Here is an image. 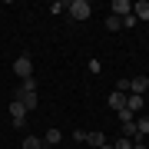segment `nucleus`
<instances>
[{
    "mask_svg": "<svg viewBox=\"0 0 149 149\" xmlns=\"http://www.w3.org/2000/svg\"><path fill=\"white\" fill-rule=\"evenodd\" d=\"M86 143H90V146H96V149H100V146H106V136H103V133H100V129H93V133H90V136H86Z\"/></svg>",
    "mask_w": 149,
    "mask_h": 149,
    "instance_id": "9b49d317",
    "label": "nucleus"
},
{
    "mask_svg": "<svg viewBox=\"0 0 149 149\" xmlns=\"http://www.w3.org/2000/svg\"><path fill=\"white\" fill-rule=\"evenodd\" d=\"M17 103H23V109H37V93H27V90H17L13 96Z\"/></svg>",
    "mask_w": 149,
    "mask_h": 149,
    "instance_id": "423d86ee",
    "label": "nucleus"
},
{
    "mask_svg": "<svg viewBox=\"0 0 149 149\" xmlns=\"http://www.w3.org/2000/svg\"><path fill=\"white\" fill-rule=\"evenodd\" d=\"M50 10H53V13H63L66 3H63V0H53V3H50Z\"/></svg>",
    "mask_w": 149,
    "mask_h": 149,
    "instance_id": "a211bd4d",
    "label": "nucleus"
},
{
    "mask_svg": "<svg viewBox=\"0 0 149 149\" xmlns=\"http://www.w3.org/2000/svg\"><path fill=\"white\" fill-rule=\"evenodd\" d=\"M116 93H126V96H129V80H119V83H116Z\"/></svg>",
    "mask_w": 149,
    "mask_h": 149,
    "instance_id": "6ab92c4d",
    "label": "nucleus"
},
{
    "mask_svg": "<svg viewBox=\"0 0 149 149\" xmlns=\"http://www.w3.org/2000/svg\"><path fill=\"white\" fill-rule=\"evenodd\" d=\"M126 109L133 113V116H136V113H143V109H146V96H136V93H129V96H126Z\"/></svg>",
    "mask_w": 149,
    "mask_h": 149,
    "instance_id": "39448f33",
    "label": "nucleus"
},
{
    "mask_svg": "<svg viewBox=\"0 0 149 149\" xmlns=\"http://www.w3.org/2000/svg\"><path fill=\"white\" fill-rule=\"evenodd\" d=\"M113 149H133V139H126V136H119L116 143H113Z\"/></svg>",
    "mask_w": 149,
    "mask_h": 149,
    "instance_id": "2eb2a0df",
    "label": "nucleus"
},
{
    "mask_svg": "<svg viewBox=\"0 0 149 149\" xmlns=\"http://www.w3.org/2000/svg\"><path fill=\"white\" fill-rule=\"evenodd\" d=\"M23 149H43V139L40 136H27L23 139Z\"/></svg>",
    "mask_w": 149,
    "mask_h": 149,
    "instance_id": "ddd939ff",
    "label": "nucleus"
},
{
    "mask_svg": "<svg viewBox=\"0 0 149 149\" xmlns=\"http://www.w3.org/2000/svg\"><path fill=\"white\" fill-rule=\"evenodd\" d=\"M109 13L123 20V17H129V13H133V3H129V0H113V3H109Z\"/></svg>",
    "mask_w": 149,
    "mask_h": 149,
    "instance_id": "20e7f679",
    "label": "nucleus"
},
{
    "mask_svg": "<svg viewBox=\"0 0 149 149\" xmlns=\"http://www.w3.org/2000/svg\"><path fill=\"white\" fill-rule=\"evenodd\" d=\"M100 149H113V146H109V143H106V146H100Z\"/></svg>",
    "mask_w": 149,
    "mask_h": 149,
    "instance_id": "412c9836",
    "label": "nucleus"
},
{
    "mask_svg": "<svg viewBox=\"0 0 149 149\" xmlns=\"http://www.w3.org/2000/svg\"><path fill=\"white\" fill-rule=\"evenodd\" d=\"M123 136H126V139H136V119L123 123Z\"/></svg>",
    "mask_w": 149,
    "mask_h": 149,
    "instance_id": "4468645a",
    "label": "nucleus"
},
{
    "mask_svg": "<svg viewBox=\"0 0 149 149\" xmlns=\"http://www.w3.org/2000/svg\"><path fill=\"white\" fill-rule=\"evenodd\" d=\"M20 90H27V93H37V80H33V76H30V80H23V83H20Z\"/></svg>",
    "mask_w": 149,
    "mask_h": 149,
    "instance_id": "f3484780",
    "label": "nucleus"
},
{
    "mask_svg": "<svg viewBox=\"0 0 149 149\" xmlns=\"http://www.w3.org/2000/svg\"><path fill=\"white\" fill-rule=\"evenodd\" d=\"M133 17H136V20H149V0L133 3Z\"/></svg>",
    "mask_w": 149,
    "mask_h": 149,
    "instance_id": "9d476101",
    "label": "nucleus"
},
{
    "mask_svg": "<svg viewBox=\"0 0 149 149\" xmlns=\"http://www.w3.org/2000/svg\"><path fill=\"white\" fill-rule=\"evenodd\" d=\"M146 136H149V116H139L136 119V139H133V143H143Z\"/></svg>",
    "mask_w": 149,
    "mask_h": 149,
    "instance_id": "6e6552de",
    "label": "nucleus"
},
{
    "mask_svg": "<svg viewBox=\"0 0 149 149\" xmlns=\"http://www.w3.org/2000/svg\"><path fill=\"white\" fill-rule=\"evenodd\" d=\"M109 109H116V113L126 109V93H116V90H113L109 93Z\"/></svg>",
    "mask_w": 149,
    "mask_h": 149,
    "instance_id": "1a4fd4ad",
    "label": "nucleus"
},
{
    "mask_svg": "<svg viewBox=\"0 0 149 149\" xmlns=\"http://www.w3.org/2000/svg\"><path fill=\"white\" fill-rule=\"evenodd\" d=\"M10 123H13V126L17 129H23V123H27V109H23V103H10Z\"/></svg>",
    "mask_w": 149,
    "mask_h": 149,
    "instance_id": "7ed1b4c3",
    "label": "nucleus"
},
{
    "mask_svg": "<svg viewBox=\"0 0 149 149\" xmlns=\"http://www.w3.org/2000/svg\"><path fill=\"white\" fill-rule=\"evenodd\" d=\"M66 13L73 17V20H90L93 7H90V0H70V3H66Z\"/></svg>",
    "mask_w": 149,
    "mask_h": 149,
    "instance_id": "f257e3e1",
    "label": "nucleus"
},
{
    "mask_svg": "<svg viewBox=\"0 0 149 149\" xmlns=\"http://www.w3.org/2000/svg\"><path fill=\"white\" fill-rule=\"evenodd\" d=\"M60 139H63V133H60V129H50V133L43 136V146H56Z\"/></svg>",
    "mask_w": 149,
    "mask_h": 149,
    "instance_id": "f8f14e48",
    "label": "nucleus"
},
{
    "mask_svg": "<svg viewBox=\"0 0 149 149\" xmlns=\"http://www.w3.org/2000/svg\"><path fill=\"white\" fill-rule=\"evenodd\" d=\"M13 73L20 76V80H30V76H33V63H30V56H17V60H13Z\"/></svg>",
    "mask_w": 149,
    "mask_h": 149,
    "instance_id": "f03ea898",
    "label": "nucleus"
},
{
    "mask_svg": "<svg viewBox=\"0 0 149 149\" xmlns=\"http://www.w3.org/2000/svg\"><path fill=\"white\" fill-rule=\"evenodd\" d=\"M43 149H56V146H43Z\"/></svg>",
    "mask_w": 149,
    "mask_h": 149,
    "instance_id": "4be33fe9",
    "label": "nucleus"
},
{
    "mask_svg": "<svg viewBox=\"0 0 149 149\" xmlns=\"http://www.w3.org/2000/svg\"><path fill=\"white\" fill-rule=\"evenodd\" d=\"M119 27H123V20H119V17H113V13H109V17H106V30H119Z\"/></svg>",
    "mask_w": 149,
    "mask_h": 149,
    "instance_id": "dca6fc26",
    "label": "nucleus"
},
{
    "mask_svg": "<svg viewBox=\"0 0 149 149\" xmlns=\"http://www.w3.org/2000/svg\"><path fill=\"white\" fill-rule=\"evenodd\" d=\"M146 90H149V76H133V80H129V93L143 96Z\"/></svg>",
    "mask_w": 149,
    "mask_h": 149,
    "instance_id": "0eeeda50",
    "label": "nucleus"
},
{
    "mask_svg": "<svg viewBox=\"0 0 149 149\" xmlns=\"http://www.w3.org/2000/svg\"><path fill=\"white\" fill-rule=\"evenodd\" d=\"M86 136H90L86 129H76V133H73V139H76V143H86Z\"/></svg>",
    "mask_w": 149,
    "mask_h": 149,
    "instance_id": "aec40b11",
    "label": "nucleus"
}]
</instances>
